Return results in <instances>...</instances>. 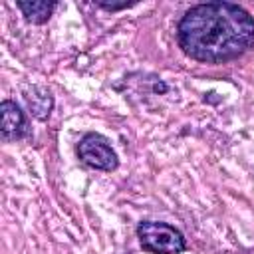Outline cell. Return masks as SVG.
I'll list each match as a JSON object with an SVG mask.
<instances>
[{"instance_id":"obj_1","label":"cell","mask_w":254,"mask_h":254,"mask_svg":"<svg viewBox=\"0 0 254 254\" xmlns=\"http://www.w3.org/2000/svg\"><path fill=\"white\" fill-rule=\"evenodd\" d=\"M177 32L183 52L204 64L234 60L254 46V18L230 2L192 6L181 18Z\"/></svg>"},{"instance_id":"obj_2","label":"cell","mask_w":254,"mask_h":254,"mask_svg":"<svg viewBox=\"0 0 254 254\" xmlns=\"http://www.w3.org/2000/svg\"><path fill=\"white\" fill-rule=\"evenodd\" d=\"M137 236L143 250L153 254H179L187 248L181 230L167 222L145 220L137 226Z\"/></svg>"},{"instance_id":"obj_3","label":"cell","mask_w":254,"mask_h":254,"mask_svg":"<svg viewBox=\"0 0 254 254\" xmlns=\"http://www.w3.org/2000/svg\"><path fill=\"white\" fill-rule=\"evenodd\" d=\"M77 153L85 165L99 169V171H115L119 165L117 153L111 149L109 141L99 133H87L79 141Z\"/></svg>"},{"instance_id":"obj_4","label":"cell","mask_w":254,"mask_h":254,"mask_svg":"<svg viewBox=\"0 0 254 254\" xmlns=\"http://www.w3.org/2000/svg\"><path fill=\"white\" fill-rule=\"evenodd\" d=\"M0 111H2V123H0L2 139L4 141L22 139L28 133V127H26V119H24V113L20 111V107L14 101L6 99V101H2Z\"/></svg>"},{"instance_id":"obj_5","label":"cell","mask_w":254,"mask_h":254,"mask_svg":"<svg viewBox=\"0 0 254 254\" xmlns=\"http://www.w3.org/2000/svg\"><path fill=\"white\" fill-rule=\"evenodd\" d=\"M24 99L28 103V107L32 109L34 117L38 119H46L50 115V109H52V95L42 89V87H32L28 91H24Z\"/></svg>"},{"instance_id":"obj_6","label":"cell","mask_w":254,"mask_h":254,"mask_svg":"<svg viewBox=\"0 0 254 254\" xmlns=\"http://www.w3.org/2000/svg\"><path fill=\"white\" fill-rule=\"evenodd\" d=\"M16 6L22 10V14L26 16V20L34 22V24H42L46 22L54 8H56V2H46V0H32V2H16Z\"/></svg>"}]
</instances>
